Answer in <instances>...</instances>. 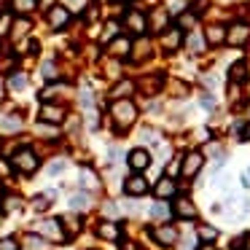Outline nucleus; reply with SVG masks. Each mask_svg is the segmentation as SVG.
Masks as SVG:
<instances>
[{
    "label": "nucleus",
    "mask_w": 250,
    "mask_h": 250,
    "mask_svg": "<svg viewBox=\"0 0 250 250\" xmlns=\"http://www.w3.org/2000/svg\"><path fill=\"white\" fill-rule=\"evenodd\" d=\"M43 76H46V81H57V65L54 62H43Z\"/></svg>",
    "instance_id": "cd10ccee"
},
{
    "label": "nucleus",
    "mask_w": 250,
    "mask_h": 250,
    "mask_svg": "<svg viewBox=\"0 0 250 250\" xmlns=\"http://www.w3.org/2000/svg\"><path fill=\"white\" fill-rule=\"evenodd\" d=\"M248 70H250V65H248Z\"/></svg>",
    "instance_id": "49530a36"
},
{
    "label": "nucleus",
    "mask_w": 250,
    "mask_h": 250,
    "mask_svg": "<svg viewBox=\"0 0 250 250\" xmlns=\"http://www.w3.org/2000/svg\"><path fill=\"white\" fill-rule=\"evenodd\" d=\"M132 92V83L129 81H124V83H119V86L113 89V97H121V100H126V94Z\"/></svg>",
    "instance_id": "bb28decb"
},
{
    "label": "nucleus",
    "mask_w": 250,
    "mask_h": 250,
    "mask_svg": "<svg viewBox=\"0 0 250 250\" xmlns=\"http://www.w3.org/2000/svg\"><path fill=\"white\" fill-rule=\"evenodd\" d=\"M129 41L126 38H119V41H113V43H110V54H119V57H126L129 54Z\"/></svg>",
    "instance_id": "f3484780"
},
{
    "label": "nucleus",
    "mask_w": 250,
    "mask_h": 250,
    "mask_svg": "<svg viewBox=\"0 0 250 250\" xmlns=\"http://www.w3.org/2000/svg\"><path fill=\"white\" fill-rule=\"evenodd\" d=\"M202 108H210L212 110V108H215V100H212L210 94H205V97H202Z\"/></svg>",
    "instance_id": "c9c22d12"
},
{
    "label": "nucleus",
    "mask_w": 250,
    "mask_h": 250,
    "mask_svg": "<svg viewBox=\"0 0 250 250\" xmlns=\"http://www.w3.org/2000/svg\"><path fill=\"white\" fill-rule=\"evenodd\" d=\"M11 164H14V169H19V172L33 175L35 169H38V156H35L30 148H22V151H19L17 156L11 159Z\"/></svg>",
    "instance_id": "7ed1b4c3"
},
{
    "label": "nucleus",
    "mask_w": 250,
    "mask_h": 250,
    "mask_svg": "<svg viewBox=\"0 0 250 250\" xmlns=\"http://www.w3.org/2000/svg\"><path fill=\"white\" fill-rule=\"evenodd\" d=\"M199 237H202V242H215L218 229L215 226H199Z\"/></svg>",
    "instance_id": "aec40b11"
},
{
    "label": "nucleus",
    "mask_w": 250,
    "mask_h": 250,
    "mask_svg": "<svg viewBox=\"0 0 250 250\" xmlns=\"http://www.w3.org/2000/svg\"><path fill=\"white\" fill-rule=\"evenodd\" d=\"M81 105H83V108H92V105H94V97H92L89 89H83V92H81Z\"/></svg>",
    "instance_id": "72a5a7b5"
},
{
    "label": "nucleus",
    "mask_w": 250,
    "mask_h": 250,
    "mask_svg": "<svg viewBox=\"0 0 250 250\" xmlns=\"http://www.w3.org/2000/svg\"><path fill=\"white\" fill-rule=\"evenodd\" d=\"M245 70H248V65H245V62H237V65L231 67V81H242Z\"/></svg>",
    "instance_id": "a878e982"
},
{
    "label": "nucleus",
    "mask_w": 250,
    "mask_h": 250,
    "mask_svg": "<svg viewBox=\"0 0 250 250\" xmlns=\"http://www.w3.org/2000/svg\"><path fill=\"white\" fill-rule=\"evenodd\" d=\"M24 248L27 250H43V239H41L38 234H27V237H24Z\"/></svg>",
    "instance_id": "412c9836"
},
{
    "label": "nucleus",
    "mask_w": 250,
    "mask_h": 250,
    "mask_svg": "<svg viewBox=\"0 0 250 250\" xmlns=\"http://www.w3.org/2000/svg\"><path fill=\"white\" fill-rule=\"evenodd\" d=\"M202 162H205L202 153L199 151H191L188 156H186V162H183V175H186V178H194V175L202 169Z\"/></svg>",
    "instance_id": "6e6552de"
},
{
    "label": "nucleus",
    "mask_w": 250,
    "mask_h": 250,
    "mask_svg": "<svg viewBox=\"0 0 250 250\" xmlns=\"http://www.w3.org/2000/svg\"><path fill=\"white\" fill-rule=\"evenodd\" d=\"M62 119H65V110H62V108H57V105H43V110H41V121L60 124Z\"/></svg>",
    "instance_id": "9b49d317"
},
{
    "label": "nucleus",
    "mask_w": 250,
    "mask_h": 250,
    "mask_svg": "<svg viewBox=\"0 0 250 250\" xmlns=\"http://www.w3.org/2000/svg\"><path fill=\"white\" fill-rule=\"evenodd\" d=\"M6 205H8V210H17V207H19V199H17V196H11V199H6Z\"/></svg>",
    "instance_id": "4c0bfd02"
},
{
    "label": "nucleus",
    "mask_w": 250,
    "mask_h": 250,
    "mask_svg": "<svg viewBox=\"0 0 250 250\" xmlns=\"http://www.w3.org/2000/svg\"><path fill=\"white\" fill-rule=\"evenodd\" d=\"M60 172H65V162H62V159H57V162H51L49 175H60Z\"/></svg>",
    "instance_id": "473e14b6"
},
{
    "label": "nucleus",
    "mask_w": 250,
    "mask_h": 250,
    "mask_svg": "<svg viewBox=\"0 0 250 250\" xmlns=\"http://www.w3.org/2000/svg\"><path fill=\"white\" fill-rule=\"evenodd\" d=\"M124 191L129 196H143V194H148V180L143 175H132V178H126Z\"/></svg>",
    "instance_id": "20e7f679"
},
{
    "label": "nucleus",
    "mask_w": 250,
    "mask_h": 250,
    "mask_svg": "<svg viewBox=\"0 0 250 250\" xmlns=\"http://www.w3.org/2000/svg\"><path fill=\"white\" fill-rule=\"evenodd\" d=\"M67 205H70V210H73V212H78V210H86V207L92 205V196H89L86 191H81V194H73Z\"/></svg>",
    "instance_id": "4468645a"
},
{
    "label": "nucleus",
    "mask_w": 250,
    "mask_h": 250,
    "mask_svg": "<svg viewBox=\"0 0 250 250\" xmlns=\"http://www.w3.org/2000/svg\"><path fill=\"white\" fill-rule=\"evenodd\" d=\"M27 30H30V22H27V19H19V22H17V27H14V35L19 38V35H22V33H27Z\"/></svg>",
    "instance_id": "2f4dec72"
},
{
    "label": "nucleus",
    "mask_w": 250,
    "mask_h": 250,
    "mask_svg": "<svg viewBox=\"0 0 250 250\" xmlns=\"http://www.w3.org/2000/svg\"><path fill=\"white\" fill-rule=\"evenodd\" d=\"M129 167L137 169V172H143V169L151 167V153L143 151V148H135V151L129 153Z\"/></svg>",
    "instance_id": "39448f33"
},
{
    "label": "nucleus",
    "mask_w": 250,
    "mask_h": 250,
    "mask_svg": "<svg viewBox=\"0 0 250 250\" xmlns=\"http://www.w3.org/2000/svg\"><path fill=\"white\" fill-rule=\"evenodd\" d=\"M172 212H175V215H180V218H188V221H191V218H196V207L191 205L188 199H178V202H175V207H172Z\"/></svg>",
    "instance_id": "ddd939ff"
},
{
    "label": "nucleus",
    "mask_w": 250,
    "mask_h": 250,
    "mask_svg": "<svg viewBox=\"0 0 250 250\" xmlns=\"http://www.w3.org/2000/svg\"><path fill=\"white\" fill-rule=\"evenodd\" d=\"M175 191H178L175 180L172 178H162L156 183V188H153V194H156V199H169V196H175Z\"/></svg>",
    "instance_id": "1a4fd4ad"
},
{
    "label": "nucleus",
    "mask_w": 250,
    "mask_h": 250,
    "mask_svg": "<svg viewBox=\"0 0 250 250\" xmlns=\"http://www.w3.org/2000/svg\"><path fill=\"white\" fill-rule=\"evenodd\" d=\"M180 24H183V27H191V24H194V17H180Z\"/></svg>",
    "instance_id": "58836bf2"
},
{
    "label": "nucleus",
    "mask_w": 250,
    "mask_h": 250,
    "mask_svg": "<svg viewBox=\"0 0 250 250\" xmlns=\"http://www.w3.org/2000/svg\"><path fill=\"white\" fill-rule=\"evenodd\" d=\"M248 250H250V237H248Z\"/></svg>",
    "instance_id": "a18cd8bd"
},
{
    "label": "nucleus",
    "mask_w": 250,
    "mask_h": 250,
    "mask_svg": "<svg viewBox=\"0 0 250 250\" xmlns=\"http://www.w3.org/2000/svg\"><path fill=\"white\" fill-rule=\"evenodd\" d=\"M19 126H22V121H19V119H3L0 129H6V132H17Z\"/></svg>",
    "instance_id": "c85d7f7f"
},
{
    "label": "nucleus",
    "mask_w": 250,
    "mask_h": 250,
    "mask_svg": "<svg viewBox=\"0 0 250 250\" xmlns=\"http://www.w3.org/2000/svg\"><path fill=\"white\" fill-rule=\"evenodd\" d=\"M124 3H126V0H124Z\"/></svg>",
    "instance_id": "de8ad7c7"
},
{
    "label": "nucleus",
    "mask_w": 250,
    "mask_h": 250,
    "mask_svg": "<svg viewBox=\"0 0 250 250\" xmlns=\"http://www.w3.org/2000/svg\"><path fill=\"white\" fill-rule=\"evenodd\" d=\"M81 180H83V186H86V188H97V178H94L89 169H83V172H81Z\"/></svg>",
    "instance_id": "c756f323"
},
{
    "label": "nucleus",
    "mask_w": 250,
    "mask_h": 250,
    "mask_svg": "<svg viewBox=\"0 0 250 250\" xmlns=\"http://www.w3.org/2000/svg\"><path fill=\"white\" fill-rule=\"evenodd\" d=\"M54 199V191H46V194H38V196H33V210L35 212H43L46 207H49V202Z\"/></svg>",
    "instance_id": "dca6fc26"
},
{
    "label": "nucleus",
    "mask_w": 250,
    "mask_h": 250,
    "mask_svg": "<svg viewBox=\"0 0 250 250\" xmlns=\"http://www.w3.org/2000/svg\"><path fill=\"white\" fill-rule=\"evenodd\" d=\"M124 24H126V30H132L135 35H140V33H146V27H148V22H146V17H143L140 11H129L124 17Z\"/></svg>",
    "instance_id": "423d86ee"
},
{
    "label": "nucleus",
    "mask_w": 250,
    "mask_h": 250,
    "mask_svg": "<svg viewBox=\"0 0 250 250\" xmlns=\"http://www.w3.org/2000/svg\"><path fill=\"white\" fill-rule=\"evenodd\" d=\"M151 215H153V218H169V215H172V207H167V205H153Z\"/></svg>",
    "instance_id": "393cba45"
},
{
    "label": "nucleus",
    "mask_w": 250,
    "mask_h": 250,
    "mask_svg": "<svg viewBox=\"0 0 250 250\" xmlns=\"http://www.w3.org/2000/svg\"><path fill=\"white\" fill-rule=\"evenodd\" d=\"M188 46H191V49H194V51H199L202 46H205V41H202L199 35H191V38H188Z\"/></svg>",
    "instance_id": "f704fd0d"
},
{
    "label": "nucleus",
    "mask_w": 250,
    "mask_h": 250,
    "mask_svg": "<svg viewBox=\"0 0 250 250\" xmlns=\"http://www.w3.org/2000/svg\"><path fill=\"white\" fill-rule=\"evenodd\" d=\"M196 250H215V248H212V242H205V245H199Z\"/></svg>",
    "instance_id": "a19ab883"
},
{
    "label": "nucleus",
    "mask_w": 250,
    "mask_h": 250,
    "mask_svg": "<svg viewBox=\"0 0 250 250\" xmlns=\"http://www.w3.org/2000/svg\"><path fill=\"white\" fill-rule=\"evenodd\" d=\"M65 3H67V6H81L83 0H65Z\"/></svg>",
    "instance_id": "37998d69"
},
{
    "label": "nucleus",
    "mask_w": 250,
    "mask_h": 250,
    "mask_svg": "<svg viewBox=\"0 0 250 250\" xmlns=\"http://www.w3.org/2000/svg\"><path fill=\"white\" fill-rule=\"evenodd\" d=\"M153 237H156V242H162V245H175V242H178V231H175L172 226L153 229Z\"/></svg>",
    "instance_id": "9d476101"
},
{
    "label": "nucleus",
    "mask_w": 250,
    "mask_h": 250,
    "mask_svg": "<svg viewBox=\"0 0 250 250\" xmlns=\"http://www.w3.org/2000/svg\"><path fill=\"white\" fill-rule=\"evenodd\" d=\"M223 35H226V33H223V27H210V30H207V41H210V43H221Z\"/></svg>",
    "instance_id": "b1692460"
},
{
    "label": "nucleus",
    "mask_w": 250,
    "mask_h": 250,
    "mask_svg": "<svg viewBox=\"0 0 250 250\" xmlns=\"http://www.w3.org/2000/svg\"><path fill=\"white\" fill-rule=\"evenodd\" d=\"M60 223H62V226H67V231H78V226H81V221H78L76 215H65V218H60Z\"/></svg>",
    "instance_id": "5701e85b"
},
{
    "label": "nucleus",
    "mask_w": 250,
    "mask_h": 250,
    "mask_svg": "<svg viewBox=\"0 0 250 250\" xmlns=\"http://www.w3.org/2000/svg\"><path fill=\"white\" fill-rule=\"evenodd\" d=\"M97 234H100L103 239H110V242H113V239L121 237V229L116 226V223H110V221H103V223L97 226Z\"/></svg>",
    "instance_id": "f8f14e48"
},
{
    "label": "nucleus",
    "mask_w": 250,
    "mask_h": 250,
    "mask_svg": "<svg viewBox=\"0 0 250 250\" xmlns=\"http://www.w3.org/2000/svg\"><path fill=\"white\" fill-rule=\"evenodd\" d=\"M113 33H116V22H110V24H108V33H105V38H113Z\"/></svg>",
    "instance_id": "ea45409f"
},
{
    "label": "nucleus",
    "mask_w": 250,
    "mask_h": 250,
    "mask_svg": "<svg viewBox=\"0 0 250 250\" xmlns=\"http://www.w3.org/2000/svg\"><path fill=\"white\" fill-rule=\"evenodd\" d=\"M11 3H14V8H17L19 14H27V11L35 8V0H11Z\"/></svg>",
    "instance_id": "4be33fe9"
},
{
    "label": "nucleus",
    "mask_w": 250,
    "mask_h": 250,
    "mask_svg": "<svg viewBox=\"0 0 250 250\" xmlns=\"http://www.w3.org/2000/svg\"><path fill=\"white\" fill-rule=\"evenodd\" d=\"M67 22H70V11H67L65 6H54V8L49 11V24H51L54 30H62Z\"/></svg>",
    "instance_id": "0eeeda50"
},
{
    "label": "nucleus",
    "mask_w": 250,
    "mask_h": 250,
    "mask_svg": "<svg viewBox=\"0 0 250 250\" xmlns=\"http://www.w3.org/2000/svg\"><path fill=\"white\" fill-rule=\"evenodd\" d=\"M0 250H19V245L14 237H6V239H0Z\"/></svg>",
    "instance_id": "7c9ffc66"
},
{
    "label": "nucleus",
    "mask_w": 250,
    "mask_h": 250,
    "mask_svg": "<svg viewBox=\"0 0 250 250\" xmlns=\"http://www.w3.org/2000/svg\"><path fill=\"white\" fill-rule=\"evenodd\" d=\"M8 24H11V17H0V35L8 30Z\"/></svg>",
    "instance_id": "e433bc0d"
},
{
    "label": "nucleus",
    "mask_w": 250,
    "mask_h": 250,
    "mask_svg": "<svg viewBox=\"0 0 250 250\" xmlns=\"http://www.w3.org/2000/svg\"><path fill=\"white\" fill-rule=\"evenodd\" d=\"M162 43H164V49H167V51L178 49V43H180V30H169V33H167V38H164Z\"/></svg>",
    "instance_id": "a211bd4d"
},
{
    "label": "nucleus",
    "mask_w": 250,
    "mask_h": 250,
    "mask_svg": "<svg viewBox=\"0 0 250 250\" xmlns=\"http://www.w3.org/2000/svg\"><path fill=\"white\" fill-rule=\"evenodd\" d=\"M248 35H250V30L245 27V24H237V27H231V30H229V43L242 46L245 41H248Z\"/></svg>",
    "instance_id": "2eb2a0df"
},
{
    "label": "nucleus",
    "mask_w": 250,
    "mask_h": 250,
    "mask_svg": "<svg viewBox=\"0 0 250 250\" xmlns=\"http://www.w3.org/2000/svg\"><path fill=\"white\" fill-rule=\"evenodd\" d=\"M242 140H250V126H245V129H242Z\"/></svg>",
    "instance_id": "79ce46f5"
},
{
    "label": "nucleus",
    "mask_w": 250,
    "mask_h": 250,
    "mask_svg": "<svg viewBox=\"0 0 250 250\" xmlns=\"http://www.w3.org/2000/svg\"><path fill=\"white\" fill-rule=\"evenodd\" d=\"M8 86H11L14 92H22V89H27V76H22V73L11 76V78H8Z\"/></svg>",
    "instance_id": "6ab92c4d"
},
{
    "label": "nucleus",
    "mask_w": 250,
    "mask_h": 250,
    "mask_svg": "<svg viewBox=\"0 0 250 250\" xmlns=\"http://www.w3.org/2000/svg\"><path fill=\"white\" fill-rule=\"evenodd\" d=\"M110 113H113L116 124H119V129H126V126H132V121L137 119V108L132 105V100H116L113 108H110Z\"/></svg>",
    "instance_id": "f257e3e1"
},
{
    "label": "nucleus",
    "mask_w": 250,
    "mask_h": 250,
    "mask_svg": "<svg viewBox=\"0 0 250 250\" xmlns=\"http://www.w3.org/2000/svg\"><path fill=\"white\" fill-rule=\"evenodd\" d=\"M35 234L41 239H51V242H62L65 239V231H62V223L60 218H46V221L35 223Z\"/></svg>",
    "instance_id": "f03ea898"
},
{
    "label": "nucleus",
    "mask_w": 250,
    "mask_h": 250,
    "mask_svg": "<svg viewBox=\"0 0 250 250\" xmlns=\"http://www.w3.org/2000/svg\"><path fill=\"white\" fill-rule=\"evenodd\" d=\"M245 178H248V180H250V169H248V172H245Z\"/></svg>",
    "instance_id": "c03bdc74"
}]
</instances>
